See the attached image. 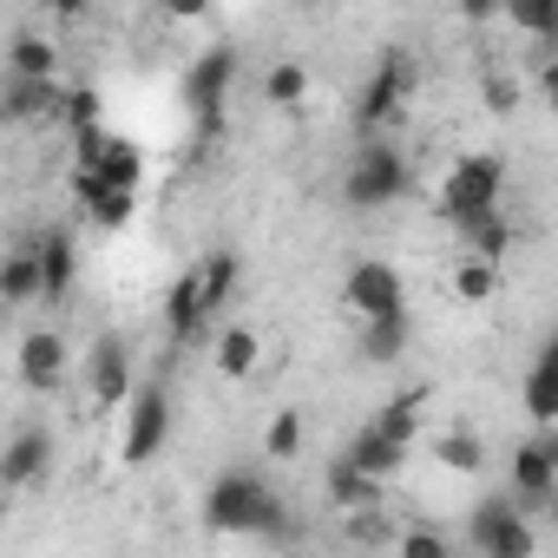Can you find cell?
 I'll return each instance as SVG.
<instances>
[{
    "mask_svg": "<svg viewBox=\"0 0 558 558\" xmlns=\"http://www.w3.org/2000/svg\"><path fill=\"white\" fill-rule=\"evenodd\" d=\"M197 519H204L210 538H256V545H296L303 538L290 499L276 493L269 473H256V466H217V480L204 486Z\"/></svg>",
    "mask_w": 558,
    "mask_h": 558,
    "instance_id": "1",
    "label": "cell"
},
{
    "mask_svg": "<svg viewBox=\"0 0 558 558\" xmlns=\"http://www.w3.org/2000/svg\"><path fill=\"white\" fill-rule=\"evenodd\" d=\"M408 184H414L408 145H401V138H362L355 158H349V171H342V204H349L355 217H368V210L401 204Z\"/></svg>",
    "mask_w": 558,
    "mask_h": 558,
    "instance_id": "2",
    "label": "cell"
},
{
    "mask_svg": "<svg viewBox=\"0 0 558 558\" xmlns=\"http://www.w3.org/2000/svg\"><path fill=\"white\" fill-rule=\"evenodd\" d=\"M506 210V158L499 151H466V158H453V171H447V184H440V217L466 236L473 223H486V217H499Z\"/></svg>",
    "mask_w": 558,
    "mask_h": 558,
    "instance_id": "3",
    "label": "cell"
},
{
    "mask_svg": "<svg viewBox=\"0 0 558 558\" xmlns=\"http://www.w3.org/2000/svg\"><path fill=\"white\" fill-rule=\"evenodd\" d=\"M414 80H421L414 53H408V47H381L368 86L355 93V132H362V138H388V132L401 125L408 99H414Z\"/></svg>",
    "mask_w": 558,
    "mask_h": 558,
    "instance_id": "4",
    "label": "cell"
},
{
    "mask_svg": "<svg viewBox=\"0 0 558 558\" xmlns=\"http://www.w3.org/2000/svg\"><path fill=\"white\" fill-rule=\"evenodd\" d=\"M506 499H512L519 519H532V525L558 506V434H551V427H532V434L512 447V460H506Z\"/></svg>",
    "mask_w": 558,
    "mask_h": 558,
    "instance_id": "5",
    "label": "cell"
},
{
    "mask_svg": "<svg viewBox=\"0 0 558 558\" xmlns=\"http://www.w3.org/2000/svg\"><path fill=\"white\" fill-rule=\"evenodd\" d=\"M236 73H243V53H236L230 40H217V47L191 53V66H184V106H191V119L204 125V145L223 132V106H230Z\"/></svg>",
    "mask_w": 558,
    "mask_h": 558,
    "instance_id": "6",
    "label": "cell"
},
{
    "mask_svg": "<svg viewBox=\"0 0 558 558\" xmlns=\"http://www.w3.org/2000/svg\"><path fill=\"white\" fill-rule=\"evenodd\" d=\"M171 440V388L165 375H145L125 401V421H119V460L125 466H151Z\"/></svg>",
    "mask_w": 558,
    "mask_h": 558,
    "instance_id": "7",
    "label": "cell"
},
{
    "mask_svg": "<svg viewBox=\"0 0 558 558\" xmlns=\"http://www.w3.org/2000/svg\"><path fill=\"white\" fill-rule=\"evenodd\" d=\"M466 551L473 558H538V525L519 519V506L506 493H486L466 512Z\"/></svg>",
    "mask_w": 558,
    "mask_h": 558,
    "instance_id": "8",
    "label": "cell"
},
{
    "mask_svg": "<svg viewBox=\"0 0 558 558\" xmlns=\"http://www.w3.org/2000/svg\"><path fill=\"white\" fill-rule=\"evenodd\" d=\"M60 473V434L47 421H21L0 447V493H40Z\"/></svg>",
    "mask_w": 558,
    "mask_h": 558,
    "instance_id": "9",
    "label": "cell"
},
{
    "mask_svg": "<svg viewBox=\"0 0 558 558\" xmlns=\"http://www.w3.org/2000/svg\"><path fill=\"white\" fill-rule=\"evenodd\" d=\"M86 388H93L99 414H119L132 401V388H138V349H132L125 329L93 336V349H86Z\"/></svg>",
    "mask_w": 558,
    "mask_h": 558,
    "instance_id": "10",
    "label": "cell"
},
{
    "mask_svg": "<svg viewBox=\"0 0 558 558\" xmlns=\"http://www.w3.org/2000/svg\"><path fill=\"white\" fill-rule=\"evenodd\" d=\"M342 303H349L362 323H375V316H401V310H408V283H401V269H395V263L362 256V263H349V276H342Z\"/></svg>",
    "mask_w": 558,
    "mask_h": 558,
    "instance_id": "11",
    "label": "cell"
},
{
    "mask_svg": "<svg viewBox=\"0 0 558 558\" xmlns=\"http://www.w3.org/2000/svg\"><path fill=\"white\" fill-rule=\"evenodd\" d=\"M14 375H21L27 395H60L66 375H73V349H66V336H60V329H27L21 349H14Z\"/></svg>",
    "mask_w": 558,
    "mask_h": 558,
    "instance_id": "12",
    "label": "cell"
},
{
    "mask_svg": "<svg viewBox=\"0 0 558 558\" xmlns=\"http://www.w3.org/2000/svg\"><path fill=\"white\" fill-rule=\"evenodd\" d=\"M60 99H66L60 80H14V73H0V125H8V132L60 119Z\"/></svg>",
    "mask_w": 558,
    "mask_h": 558,
    "instance_id": "13",
    "label": "cell"
},
{
    "mask_svg": "<svg viewBox=\"0 0 558 558\" xmlns=\"http://www.w3.org/2000/svg\"><path fill=\"white\" fill-rule=\"evenodd\" d=\"M34 250H40V303H66L73 283H80V243L66 223H47L34 230Z\"/></svg>",
    "mask_w": 558,
    "mask_h": 558,
    "instance_id": "14",
    "label": "cell"
},
{
    "mask_svg": "<svg viewBox=\"0 0 558 558\" xmlns=\"http://www.w3.org/2000/svg\"><path fill=\"white\" fill-rule=\"evenodd\" d=\"M210 329V310H204V290H197V269H178L171 290H165V336L184 349Z\"/></svg>",
    "mask_w": 558,
    "mask_h": 558,
    "instance_id": "15",
    "label": "cell"
},
{
    "mask_svg": "<svg viewBox=\"0 0 558 558\" xmlns=\"http://www.w3.org/2000/svg\"><path fill=\"white\" fill-rule=\"evenodd\" d=\"M191 269H197L204 310H210V316H223V310L236 303V290H243V256H236L230 243H217V250H204V256H197Z\"/></svg>",
    "mask_w": 558,
    "mask_h": 558,
    "instance_id": "16",
    "label": "cell"
},
{
    "mask_svg": "<svg viewBox=\"0 0 558 558\" xmlns=\"http://www.w3.org/2000/svg\"><path fill=\"white\" fill-rule=\"evenodd\" d=\"M0 303H8V310L40 303V250H34V236L0 250Z\"/></svg>",
    "mask_w": 558,
    "mask_h": 558,
    "instance_id": "17",
    "label": "cell"
},
{
    "mask_svg": "<svg viewBox=\"0 0 558 558\" xmlns=\"http://www.w3.org/2000/svg\"><path fill=\"white\" fill-rule=\"evenodd\" d=\"M73 197H80L86 223H99V230H125V223L138 217V197H132V191H112V184H99L93 171H73Z\"/></svg>",
    "mask_w": 558,
    "mask_h": 558,
    "instance_id": "18",
    "label": "cell"
},
{
    "mask_svg": "<svg viewBox=\"0 0 558 558\" xmlns=\"http://www.w3.org/2000/svg\"><path fill=\"white\" fill-rule=\"evenodd\" d=\"M408 349H414V316H408V310H401V316H375V323H362V336H355V355L375 362V368H395Z\"/></svg>",
    "mask_w": 558,
    "mask_h": 558,
    "instance_id": "19",
    "label": "cell"
},
{
    "mask_svg": "<svg viewBox=\"0 0 558 558\" xmlns=\"http://www.w3.org/2000/svg\"><path fill=\"white\" fill-rule=\"evenodd\" d=\"M519 401L532 414V427H551L558 421V349L545 342L532 362H525V381H519Z\"/></svg>",
    "mask_w": 558,
    "mask_h": 558,
    "instance_id": "20",
    "label": "cell"
},
{
    "mask_svg": "<svg viewBox=\"0 0 558 558\" xmlns=\"http://www.w3.org/2000/svg\"><path fill=\"white\" fill-rule=\"evenodd\" d=\"M342 460H349L355 473H368L375 486H388L395 473H408V447H395V440H381L375 427H355V434H349V447H342Z\"/></svg>",
    "mask_w": 558,
    "mask_h": 558,
    "instance_id": "21",
    "label": "cell"
},
{
    "mask_svg": "<svg viewBox=\"0 0 558 558\" xmlns=\"http://www.w3.org/2000/svg\"><path fill=\"white\" fill-rule=\"evenodd\" d=\"M8 73L14 80H53L60 73V47L40 27H14L8 34Z\"/></svg>",
    "mask_w": 558,
    "mask_h": 558,
    "instance_id": "22",
    "label": "cell"
},
{
    "mask_svg": "<svg viewBox=\"0 0 558 558\" xmlns=\"http://www.w3.org/2000/svg\"><path fill=\"white\" fill-rule=\"evenodd\" d=\"M323 493H329V506L349 519V512H368V506H381V493H388V486H375L368 473H355V466L336 453V460H329V473H323Z\"/></svg>",
    "mask_w": 558,
    "mask_h": 558,
    "instance_id": "23",
    "label": "cell"
},
{
    "mask_svg": "<svg viewBox=\"0 0 558 558\" xmlns=\"http://www.w3.org/2000/svg\"><path fill=\"white\" fill-rule=\"evenodd\" d=\"M93 178L112 184V191H132V197H138V191H145V145L112 132V138H106V158L93 165Z\"/></svg>",
    "mask_w": 558,
    "mask_h": 558,
    "instance_id": "24",
    "label": "cell"
},
{
    "mask_svg": "<svg viewBox=\"0 0 558 558\" xmlns=\"http://www.w3.org/2000/svg\"><path fill=\"white\" fill-rule=\"evenodd\" d=\"M256 362H263V342H256V329H250V323L217 329V375H223V381H250V375H256Z\"/></svg>",
    "mask_w": 558,
    "mask_h": 558,
    "instance_id": "25",
    "label": "cell"
},
{
    "mask_svg": "<svg viewBox=\"0 0 558 558\" xmlns=\"http://www.w3.org/2000/svg\"><path fill=\"white\" fill-rule=\"evenodd\" d=\"M512 243H519V230H512V217H506V210L466 230V256H473V263H486V269H499V276H506V256H512Z\"/></svg>",
    "mask_w": 558,
    "mask_h": 558,
    "instance_id": "26",
    "label": "cell"
},
{
    "mask_svg": "<svg viewBox=\"0 0 558 558\" xmlns=\"http://www.w3.org/2000/svg\"><path fill=\"white\" fill-rule=\"evenodd\" d=\"M303 99H310V66H303V60H276V66L263 73V106L296 112Z\"/></svg>",
    "mask_w": 558,
    "mask_h": 558,
    "instance_id": "27",
    "label": "cell"
},
{
    "mask_svg": "<svg viewBox=\"0 0 558 558\" xmlns=\"http://www.w3.org/2000/svg\"><path fill=\"white\" fill-rule=\"evenodd\" d=\"M303 447H310V421H303L296 408H283V414H269V427H263V453H269L276 466H290V460H303Z\"/></svg>",
    "mask_w": 558,
    "mask_h": 558,
    "instance_id": "28",
    "label": "cell"
},
{
    "mask_svg": "<svg viewBox=\"0 0 558 558\" xmlns=\"http://www.w3.org/2000/svg\"><path fill=\"white\" fill-rule=\"evenodd\" d=\"M434 460H440L447 473H480V466H486V440H480L466 421H453V427L434 440Z\"/></svg>",
    "mask_w": 558,
    "mask_h": 558,
    "instance_id": "29",
    "label": "cell"
},
{
    "mask_svg": "<svg viewBox=\"0 0 558 558\" xmlns=\"http://www.w3.org/2000/svg\"><path fill=\"white\" fill-rule=\"evenodd\" d=\"M362 427H375V434H381V440H395V447H414V434H421V395H401V401L375 408Z\"/></svg>",
    "mask_w": 558,
    "mask_h": 558,
    "instance_id": "30",
    "label": "cell"
},
{
    "mask_svg": "<svg viewBox=\"0 0 558 558\" xmlns=\"http://www.w3.org/2000/svg\"><path fill=\"white\" fill-rule=\"evenodd\" d=\"M99 112H106V93H99L93 80H86V86H66V99H60V125H66V132H93Z\"/></svg>",
    "mask_w": 558,
    "mask_h": 558,
    "instance_id": "31",
    "label": "cell"
},
{
    "mask_svg": "<svg viewBox=\"0 0 558 558\" xmlns=\"http://www.w3.org/2000/svg\"><path fill=\"white\" fill-rule=\"evenodd\" d=\"M342 532H349V545H362V551H375V545H395V519L381 512V506H368V512H349L342 519Z\"/></svg>",
    "mask_w": 558,
    "mask_h": 558,
    "instance_id": "32",
    "label": "cell"
},
{
    "mask_svg": "<svg viewBox=\"0 0 558 558\" xmlns=\"http://www.w3.org/2000/svg\"><path fill=\"white\" fill-rule=\"evenodd\" d=\"M493 290H499V269H486V263H453V296L460 303H493Z\"/></svg>",
    "mask_w": 558,
    "mask_h": 558,
    "instance_id": "33",
    "label": "cell"
},
{
    "mask_svg": "<svg viewBox=\"0 0 558 558\" xmlns=\"http://www.w3.org/2000/svg\"><path fill=\"white\" fill-rule=\"evenodd\" d=\"M395 558H453V545L434 525H408V532H395Z\"/></svg>",
    "mask_w": 558,
    "mask_h": 558,
    "instance_id": "34",
    "label": "cell"
},
{
    "mask_svg": "<svg viewBox=\"0 0 558 558\" xmlns=\"http://www.w3.org/2000/svg\"><path fill=\"white\" fill-rule=\"evenodd\" d=\"M506 21L525 27L532 40H551V34H558V14H551V8H506Z\"/></svg>",
    "mask_w": 558,
    "mask_h": 558,
    "instance_id": "35",
    "label": "cell"
},
{
    "mask_svg": "<svg viewBox=\"0 0 558 558\" xmlns=\"http://www.w3.org/2000/svg\"><path fill=\"white\" fill-rule=\"evenodd\" d=\"M486 106H493V112H512V106H519V86L493 73V80H486Z\"/></svg>",
    "mask_w": 558,
    "mask_h": 558,
    "instance_id": "36",
    "label": "cell"
},
{
    "mask_svg": "<svg viewBox=\"0 0 558 558\" xmlns=\"http://www.w3.org/2000/svg\"><path fill=\"white\" fill-rule=\"evenodd\" d=\"M466 21H473V27H486V21H506V14H499V8H486V0H473V8H466Z\"/></svg>",
    "mask_w": 558,
    "mask_h": 558,
    "instance_id": "37",
    "label": "cell"
},
{
    "mask_svg": "<svg viewBox=\"0 0 558 558\" xmlns=\"http://www.w3.org/2000/svg\"><path fill=\"white\" fill-rule=\"evenodd\" d=\"M8 512H14V493H0V525H8Z\"/></svg>",
    "mask_w": 558,
    "mask_h": 558,
    "instance_id": "38",
    "label": "cell"
}]
</instances>
